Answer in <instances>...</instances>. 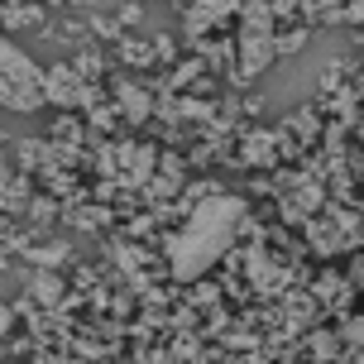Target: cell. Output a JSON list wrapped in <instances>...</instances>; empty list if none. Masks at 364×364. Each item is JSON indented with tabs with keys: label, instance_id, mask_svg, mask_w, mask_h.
<instances>
[{
	"label": "cell",
	"instance_id": "obj_5",
	"mask_svg": "<svg viewBox=\"0 0 364 364\" xmlns=\"http://www.w3.org/2000/svg\"><path fill=\"white\" fill-rule=\"evenodd\" d=\"M5 326H10V307L0 302V336H5Z\"/></svg>",
	"mask_w": 364,
	"mask_h": 364
},
{
	"label": "cell",
	"instance_id": "obj_3",
	"mask_svg": "<svg viewBox=\"0 0 364 364\" xmlns=\"http://www.w3.org/2000/svg\"><path fill=\"white\" fill-rule=\"evenodd\" d=\"M273 53H278V43L250 34V38H245V77H259V73H264V63H269Z\"/></svg>",
	"mask_w": 364,
	"mask_h": 364
},
{
	"label": "cell",
	"instance_id": "obj_1",
	"mask_svg": "<svg viewBox=\"0 0 364 364\" xmlns=\"http://www.w3.org/2000/svg\"><path fill=\"white\" fill-rule=\"evenodd\" d=\"M43 101H48L43 68L19 48L15 38H0V106L19 110V115H34Z\"/></svg>",
	"mask_w": 364,
	"mask_h": 364
},
{
	"label": "cell",
	"instance_id": "obj_2",
	"mask_svg": "<svg viewBox=\"0 0 364 364\" xmlns=\"http://www.w3.org/2000/svg\"><path fill=\"white\" fill-rule=\"evenodd\" d=\"M73 101H77V73L68 63H58L48 73V106H73Z\"/></svg>",
	"mask_w": 364,
	"mask_h": 364
},
{
	"label": "cell",
	"instance_id": "obj_4",
	"mask_svg": "<svg viewBox=\"0 0 364 364\" xmlns=\"http://www.w3.org/2000/svg\"><path fill=\"white\" fill-rule=\"evenodd\" d=\"M201 5H206V10H216V15H220V10H230L235 0H201Z\"/></svg>",
	"mask_w": 364,
	"mask_h": 364
}]
</instances>
